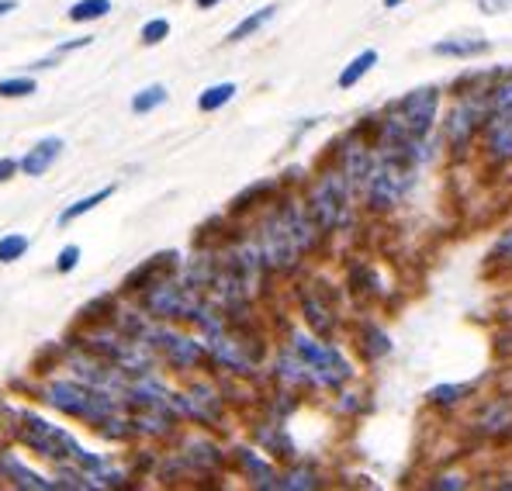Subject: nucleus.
<instances>
[{"instance_id": "dca6fc26", "label": "nucleus", "mask_w": 512, "mask_h": 491, "mask_svg": "<svg viewBox=\"0 0 512 491\" xmlns=\"http://www.w3.org/2000/svg\"><path fill=\"white\" fill-rule=\"evenodd\" d=\"M301 308H305V319H308V326H312L319 336H329V332L336 329V319H333V312H329L326 305H322L315 294H301Z\"/></svg>"}, {"instance_id": "b1692460", "label": "nucleus", "mask_w": 512, "mask_h": 491, "mask_svg": "<svg viewBox=\"0 0 512 491\" xmlns=\"http://www.w3.org/2000/svg\"><path fill=\"white\" fill-rule=\"evenodd\" d=\"M28 236H21V232H11V236L0 239V263H14L21 260V256L28 253Z\"/></svg>"}, {"instance_id": "f257e3e1", "label": "nucleus", "mask_w": 512, "mask_h": 491, "mask_svg": "<svg viewBox=\"0 0 512 491\" xmlns=\"http://www.w3.org/2000/svg\"><path fill=\"white\" fill-rule=\"evenodd\" d=\"M315 236H319V225L312 222V215L298 205H284L260 225V246L256 249L263 256V267L291 270L298 256L315 246Z\"/></svg>"}, {"instance_id": "4c0bfd02", "label": "nucleus", "mask_w": 512, "mask_h": 491, "mask_svg": "<svg viewBox=\"0 0 512 491\" xmlns=\"http://www.w3.org/2000/svg\"><path fill=\"white\" fill-rule=\"evenodd\" d=\"M398 4H405V0H384V7H398Z\"/></svg>"}, {"instance_id": "412c9836", "label": "nucleus", "mask_w": 512, "mask_h": 491, "mask_svg": "<svg viewBox=\"0 0 512 491\" xmlns=\"http://www.w3.org/2000/svg\"><path fill=\"white\" fill-rule=\"evenodd\" d=\"M160 104H167V87H160V83H153V87L139 90V94L132 97L135 115H149V111H156Z\"/></svg>"}, {"instance_id": "f8f14e48", "label": "nucleus", "mask_w": 512, "mask_h": 491, "mask_svg": "<svg viewBox=\"0 0 512 491\" xmlns=\"http://www.w3.org/2000/svg\"><path fill=\"white\" fill-rule=\"evenodd\" d=\"M371 163H374L371 149H364L360 142H350V146L343 149V177H346V184H350V191L353 187H364L367 173H371Z\"/></svg>"}, {"instance_id": "c9c22d12", "label": "nucleus", "mask_w": 512, "mask_h": 491, "mask_svg": "<svg viewBox=\"0 0 512 491\" xmlns=\"http://www.w3.org/2000/svg\"><path fill=\"white\" fill-rule=\"evenodd\" d=\"M14 7H18V4H14V0H0V14H11Z\"/></svg>"}, {"instance_id": "ddd939ff", "label": "nucleus", "mask_w": 512, "mask_h": 491, "mask_svg": "<svg viewBox=\"0 0 512 491\" xmlns=\"http://www.w3.org/2000/svg\"><path fill=\"white\" fill-rule=\"evenodd\" d=\"M0 471L11 474L14 485H18V488H32V491H56V481H45L42 474L28 471V467L21 464L18 457H0Z\"/></svg>"}, {"instance_id": "39448f33", "label": "nucleus", "mask_w": 512, "mask_h": 491, "mask_svg": "<svg viewBox=\"0 0 512 491\" xmlns=\"http://www.w3.org/2000/svg\"><path fill=\"white\" fill-rule=\"evenodd\" d=\"M308 215H312V222L319 225L322 232L343 229V225L350 222V184H346L343 173H326V177L315 184Z\"/></svg>"}, {"instance_id": "1a4fd4ad", "label": "nucleus", "mask_w": 512, "mask_h": 491, "mask_svg": "<svg viewBox=\"0 0 512 491\" xmlns=\"http://www.w3.org/2000/svg\"><path fill=\"white\" fill-rule=\"evenodd\" d=\"M139 339L146 346H153V350H160L173 367H194L201 360V343H194L191 336H184V332H177V329L149 326L146 322L139 332Z\"/></svg>"}, {"instance_id": "7ed1b4c3", "label": "nucleus", "mask_w": 512, "mask_h": 491, "mask_svg": "<svg viewBox=\"0 0 512 491\" xmlns=\"http://www.w3.org/2000/svg\"><path fill=\"white\" fill-rule=\"evenodd\" d=\"M412 170H416V163L402 160V156L378 153V160L371 163V173H367V180H364L371 208H378V211L395 208L398 201L409 194L412 180H416L412 177Z\"/></svg>"}, {"instance_id": "4468645a", "label": "nucleus", "mask_w": 512, "mask_h": 491, "mask_svg": "<svg viewBox=\"0 0 512 491\" xmlns=\"http://www.w3.org/2000/svg\"><path fill=\"white\" fill-rule=\"evenodd\" d=\"M492 49L488 39H443L433 45L436 56H450V59H474V56H485Z\"/></svg>"}, {"instance_id": "9b49d317", "label": "nucleus", "mask_w": 512, "mask_h": 491, "mask_svg": "<svg viewBox=\"0 0 512 491\" xmlns=\"http://www.w3.org/2000/svg\"><path fill=\"white\" fill-rule=\"evenodd\" d=\"M59 153H63V139L49 135V139L35 142V149H28L25 160L18 163V170L25 173V177H42V173L59 160Z\"/></svg>"}, {"instance_id": "a878e982", "label": "nucleus", "mask_w": 512, "mask_h": 491, "mask_svg": "<svg viewBox=\"0 0 512 491\" xmlns=\"http://www.w3.org/2000/svg\"><path fill=\"white\" fill-rule=\"evenodd\" d=\"M468 391H471L468 384H440V388L429 391V402L433 405H454V402H461Z\"/></svg>"}, {"instance_id": "4be33fe9", "label": "nucleus", "mask_w": 512, "mask_h": 491, "mask_svg": "<svg viewBox=\"0 0 512 491\" xmlns=\"http://www.w3.org/2000/svg\"><path fill=\"white\" fill-rule=\"evenodd\" d=\"M232 97H236V83H215V87H208L205 94L198 97V108L201 111H218L222 104H229Z\"/></svg>"}, {"instance_id": "72a5a7b5", "label": "nucleus", "mask_w": 512, "mask_h": 491, "mask_svg": "<svg viewBox=\"0 0 512 491\" xmlns=\"http://www.w3.org/2000/svg\"><path fill=\"white\" fill-rule=\"evenodd\" d=\"M433 488H464V478H454V474H447V478H436Z\"/></svg>"}, {"instance_id": "bb28decb", "label": "nucleus", "mask_w": 512, "mask_h": 491, "mask_svg": "<svg viewBox=\"0 0 512 491\" xmlns=\"http://www.w3.org/2000/svg\"><path fill=\"white\" fill-rule=\"evenodd\" d=\"M260 440L267 443V447L274 450L277 457H295V443H291L288 436L281 433V429H260Z\"/></svg>"}, {"instance_id": "f704fd0d", "label": "nucleus", "mask_w": 512, "mask_h": 491, "mask_svg": "<svg viewBox=\"0 0 512 491\" xmlns=\"http://www.w3.org/2000/svg\"><path fill=\"white\" fill-rule=\"evenodd\" d=\"M14 170H18V163L14 160H0V180H11Z\"/></svg>"}, {"instance_id": "c756f323", "label": "nucleus", "mask_w": 512, "mask_h": 491, "mask_svg": "<svg viewBox=\"0 0 512 491\" xmlns=\"http://www.w3.org/2000/svg\"><path fill=\"white\" fill-rule=\"evenodd\" d=\"M367 339H371V343H367V350H371V357H384V353L391 350L388 336H384L381 329H367Z\"/></svg>"}, {"instance_id": "f3484780", "label": "nucleus", "mask_w": 512, "mask_h": 491, "mask_svg": "<svg viewBox=\"0 0 512 491\" xmlns=\"http://www.w3.org/2000/svg\"><path fill=\"white\" fill-rule=\"evenodd\" d=\"M371 66H378V49H364L357 59H350V66L340 73V87L343 90H350V87H357L360 80L371 73Z\"/></svg>"}, {"instance_id": "e433bc0d", "label": "nucleus", "mask_w": 512, "mask_h": 491, "mask_svg": "<svg viewBox=\"0 0 512 491\" xmlns=\"http://www.w3.org/2000/svg\"><path fill=\"white\" fill-rule=\"evenodd\" d=\"M194 4L201 7V11H208V7H215V4H222V0H194Z\"/></svg>"}, {"instance_id": "423d86ee", "label": "nucleus", "mask_w": 512, "mask_h": 491, "mask_svg": "<svg viewBox=\"0 0 512 491\" xmlns=\"http://www.w3.org/2000/svg\"><path fill=\"white\" fill-rule=\"evenodd\" d=\"M291 350L305 360L312 381L322 384V388H340L343 381H350L353 377V367L340 357V350H333L329 343H315V339L305 336V332H295Z\"/></svg>"}, {"instance_id": "aec40b11", "label": "nucleus", "mask_w": 512, "mask_h": 491, "mask_svg": "<svg viewBox=\"0 0 512 491\" xmlns=\"http://www.w3.org/2000/svg\"><path fill=\"white\" fill-rule=\"evenodd\" d=\"M239 460H243L246 474L256 481V488H274V471H270L267 464H263L260 457H256L253 450H239Z\"/></svg>"}, {"instance_id": "6ab92c4d", "label": "nucleus", "mask_w": 512, "mask_h": 491, "mask_svg": "<svg viewBox=\"0 0 512 491\" xmlns=\"http://www.w3.org/2000/svg\"><path fill=\"white\" fill-rule=\"evenodd\" d=\"M111 194H115V184H111V187H101V191L87 194V198H80L77 205H70V208L63 211V215H59V225H70V222H77L80 215H87V211H94L97 205H101V201H108Z\"/></svg>"}, {"instance_id": "7c9ffc66", "label": "nucleus", "mask_w": 512, "mask_h": 491, "mask_svg": "<svg viewBox=\"0 0 512 491\" xmlns=\"http://www.w3.org/2000/svg\"><path fill=\"white\" fill-rule=\"evenodd\" d=\"M77 260H80V246H66L63 253H59V260H56V270H59V274H70V270L77 267Z\"/></svg>"}, {"instance_id": "f03ea898", "label": "nucleus", "mask_w": 512, "mask_h": 491, "mask_svg": "<svg viewBox=\"0 0 512 491\" xmlns=\"http://www.w3.org/2000/svg\"><path fill=\"white\" fill-rule=\"evenodd\" d=\"M45 402L52 409L73 415V419H84V422H94L101 426L108 415H118L122 412V398L118 395H108V391H97L90 384H77V381H56L45 388Z\"/></svg>"}, {"instance_id": "0eeeda50", "label": "nucleus", "mask_w": 512, "mask_h": 491, "mask_svg": "<svg viewBox=\"0 0 512 491\" xmlns=\"http://www.w3.org/2000/svg\"><path fill=\"white\" fill-rule=\"evenodd\" d=\"M21 440H25L35 453H42L45 460H59V464H63V460H73V453L80 447L66 429L49 426V422L39 419V415H25V419H21Z\"/></svg>"}, {"instance_id": "393cba45", "label": "nucleus", "mask_w": 512, "mask_h": 491, "mask_svg": "<svg viewBox=\"0 0 512 491\" xmlns=\"http://www.w3.org/2000/svg\"><path fill=\"white\" fill-rule=\"evenodd\" d=\"M274 488L284 491H305V488H319V478L312 471H291L284 478H274Z\"/></svg>"}, {"instance_id": "2eb2a0df", "label": "nucleus", "mask_w": 512, "mask_h": 491, "mask_svg": "<svg viewBox=\"0 0 512 491\" xmlns=\"http://www.w3.org/2000/svg\"><path fill=\"white\" fill-rule=\"evenodd\" d=\"M173 256H177V253H160V256H153V260H146L139 270H135L132 277H128L125 287H128V291H139V287H142V291H146V287H153V284L167 281V277H163V263L173 260Z\"/></svg>"}, {"instance_id": "6e6552de", "label": "nucleus", "mask_w": 512, "mask_h": 491, "mask_svg": "<svg viewBox=\"0 0 512 491\" xmlns=\"http://www.w3.org/2000/svg\"><path fill=\"white\" fill-rule=\"evenodd\" d=\"M146 308L160 319H194L201 308L198 301V287L191 284H170L160 281L153 287H146Z\"/></svg>"}, {"instance_id": "cd10ccee", "label": "nucleus", "mask_w": 512, "mask_h": 491, "mask_svg": "<svg viewBox=\"0 0 512 491\" xmlns=\"http://www.w3.org/2000/svg\"><path fill=\"white\" fill-rule=\"evenodd\" d=\"M28 94H35V80L32 77L0 80V97H28Z\"/></svg>"}, {"instance_id": "20e7f679", "label": "nucleus", "mask_w": 512, "mask_h": 491, "mask_svg": "<svg viewBox=\"0 0 512 491\" xmlns=\"http://www.w3.org/2000/svg\"><path fill=\"white\" fill-rule=\"evenodd\" d=\"M84 346L94 353V357L122 367L125 374H149V370H153V353H149V346L135 336L97 329V332H90V336H84Z\"/></svg>"}, {"instance_id": "473e14b6", "label": "nucleus", "mask_w": 512, "mask_h": 491, "mask_svg": "<svg viewBox=\"0 0 512 491\" xmlns=\"http://www.w3.org/2000/svg\"><path fill=\"white\" fill-rule=\"evenodd\" d=\"M495 256H502V260H512V229L499 239V246H495Z\"/></svg>"}, {"instance_id": "a211bd4d", "label": "nucleus", "mask_w": 512, "mask_h": 491, "mask_svg": "<svg viewBox=\"0 0 512 491\" xmlns=\"http://www.w3.org/2000/svg\"><path fill=\"white\" fill-rule=\"evenodd\" d=\"M274 14H277V4H267V7H260V11L246 14V18L239 21V25L229 32V42H243V39H250V35L260 32V28L267 25V21L274 18Z\"/></svg>"}, {"instance_id": "9d476101", "label": "nucleus", "mask_w": 512, "mask_h": 491, "mask_svg": "<svg viewBox=\"0 0 512 491\" xmlns=\"http://www.w3.org/2000/svg\"><path fill=\"white\" fill-rule=\"evenodd\" d=\"M488 97L485 94H468L454 111H450V122H447V142L454 149H464L471 142V135L485 125L488 118Z\"/></svg>"}, {"instance_id": "2f4dec72", "label": "nucleus", "mask_w": 512, "mask_h": 491, "mask_svg": "<svg viewBox=\"0 0 512 491\" xmlns=\"http://www.w3.org/2000/svg\"><path fill=\"white\" fill-rule=\"evenodd\" d=\"M481 14H502L506 7H512V0H474Z\"/></svg>"}, {"instance_id": "5701e85b", "label": "nucleus", "mask_w": 512, "mask_h": 491, "mask_svg": "<svg viewBox=\"0 0 512 491\" xmlns=\"http://www.w3.org/2000/svg\"><path fill=\"white\" fill-rule=\"evenodd\" d=\"M111 11V0H77L70 7V21H97Z\"/></svg>"}, {"instance_id": "c85d7f7f", "label": "nucleus", "mask_w": 512, "mask_h": 491, "mask_svg": "<svg viewBox=\"0 0 512 491\" xmlns=\"http://www.w3.org/2000/svg\"><path fill=\"white\" fill-rule=\"evenodd\" d=\"M170 35V21L167 18H153L142 25V42L146 45H160Z\"/></svg>"}]
</instances>
